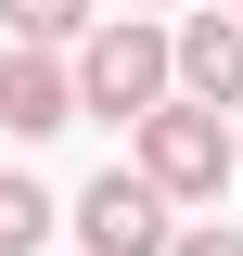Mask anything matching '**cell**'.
Wrapping results in <instances>:
<instances>
[{
	"label": "cell",
	"instance_id": "obj_9",
	"mask_svg": "<svg viewBox=\"0 0 243 256\" xmlns=\"http://www.w3.org/2000/svg\"><path fill=\"white\" fill-rule=\"evenodd\" d=\"M0 102H13V52H0Z\"/></svg>",
	"mask_w": 243,
	"mask_h": 256
},
{
	"label": "cell",
	"instance_id": "obj_5",
	"mask_svg": "<svg viewBox=\"0 0 243 256\" xmlns=\"http://www.w3.org/2000/svg\"><path fill=\"white\" fill-rule=\"evenodd\" d=\"M0 128H13V141H52V128H77V77H64L52 52H13V102H0Z\"/></svg>",
	"mask_w": 243,
	"mask_h": 256
},
{
	"label": "cell",
	"instance_id": "obj_8",
	"mask_svg": "<svg viewBox=\"0 0 243 256\" xmlns=\"http://www.w3.org/2000/svg\"><path fill=\"white\" fill-rule=\"evenodd\" d=\"M166 256H243V230H218V218H205V230H180Z\"/></svg>",
	"mask_w": 243,
	"mask_h": 256
},
{
	"label": "cell",
	"instance_id": "obj_7",
	"mask_svg": "<svg viewBox=\"0 0 243 256\" xmlns=\"http://www.w3.org/2000/svg\"><path fill=\"white\" fill-rule=\"evenodd\" d=\"M52 218H64V205H52L38 180H0V256H38V244H52Z\"/></svg>",
	"mask_w": 243,
	"mask_h": 256
},
{
	"label": "cell",
	"instance_id": "obj_2",
	"mask_svg": "<svg viewBox=\"0 0 243 256\" xmlns=\"http://www.w3.org/2000/svg\"><path fill=\"white\" fill-rule=\"evenodd\" d=\"M230 128L205 116V102H154L141 116V180L166 192V205H218V180H230Z\"/></svg>",
	"mask_w": 243,
	"mask_h": 256
},
{
	"label": "cell",
	"instance_id": "obj_4",
	"mask_svg": "<svg viewBox=\"0 0 243 256\" xmlns=\"http://www.w3.org/2000/svg\"><path fill=\"white\" fill-rule=\"evenodd\" d=\"M180 102L243 116V13H192L180 26Z\"/></svg>",
	"mask_w": 243,
	"mask_h": 256
},
{
	"label": "cell",
	"instance_id": "obj_1",
	"mask_svg": "<svg viewBox=\"0 0 243 256\" xmlns=\"http://www.w3.org/2000/svg\"><path fill=\"white\" fill-rule=\"evenodd\" d=\"M77 102H90V116H154V102H180V38L141 26V13L90 26V52H77Z\"/></svg>",
	"mask_w": 243,
	"mask_h": 256
},
{
	"label": "cell",
	"instance_id": "obj_3",
	"mask_svg": "<svg viewBox=\"0 0 243 256\" xmlns=\"http://www.w3.org/2000/svg\"><path fill=\"white\" fill-rule=\"evenodd\" d=\"M180 230H166V192L141 180V166H102L90 192H77V256H166Z\"/></svg>",
	"mask_w": 243,
	"mask_h": 256
},
{
	"label": "cell",
	"instance_id": "obj_6",
	"mask_svg": "<svg viewBox=\"0 0 243 256\" xmlns=\"http://www.w3.org/2000/svg\"><path fill=\"white\" fill-rule=\"evenodd\" d=\"M13 52H52V38H90V0H0Z\"/></svg>",
	"mask_w": 243,
	"mask_h": 256
},
{
	"label": "cell",
	"instance_id": "obj_10",
	"mask_svg": "<svg viewBox=\"0 0 243 256\" xmlns=\"http://www.w3.org/2000/svg\"><path fill=\"white\" fill-rule=\"evenodd\" d=\"M230 154H243V128H230Z\"/></svg>",
	"mask_w": 243,
	"mask_h": 256
}]
</instances>
